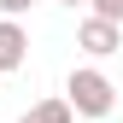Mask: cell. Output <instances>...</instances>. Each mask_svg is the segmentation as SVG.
Listing matches in <instances>:
<instances>
[{"label":"cell","instance_id":"cell-1","mask_svg":"<svg viewBox=\"0 0 123 123\" xmlns=\"http://www.w3.org/2000/svg\"><path fill=\"white\" fill-rule=\"evenodd\" d=\"M65 100L76 105V117H111L117 88H111V76H105V70L76 65V70H70V82H65Z\"/></svg>","mask_w":123,"mask_h":123},{"label":"cell","instance_id":"cell-6","mask_svg":"<svg viewBox=\"0 0 123 123\" xmlns=\"http://www.w3.org/2000/svg\"><path fill=\"white\" fill-rule=\"evenodd\" d=\"M29 6H35V0H0V18H24Z\"/></svg>","mask_w":123,"mask_h":123},{"label":"cell","instance_id":"cell-2","mask_svg":"<svg viewBox=\"0 0 123 123\" xmlns=\"http://www.w3.org/2000/svg\"><path fill=\"white\" fill-rule=\"evenodd\" d=\"M76 47H82L88 59H111V53L123 47V24H105V18H94V12H88L82 29H76Z\"/></svg>","mask_w":123,"mask_h":123},{"label":"cell","instance_id":"cell-4","mask_svg":"<svg viewBox=\"0 0 123 123\" xmlns=\"http://www.w3.org/2000/svg\"><path fill=\"white\" fill-rule=\"evenodd\" d=\"M70 117H76V105H70V100H35L18 123H70Z\"/></svg>","mask_w":123,"mask_h":123},{"label":"cell","instance_id":"cell-5","mask_svg":"<svg viewBox=\"0 0 123 123\" xmlns=\"http://www.w3.org/2000/svg\"><path fill=\"white\" fill-rule=\"evenodd\" d=\"M94 6V18H105V24H123V0H88Z\"/></svg>","mask_w":123,"mask_h":123},{"label":"cell","instance_id":"cell-7","mask_svg":"<svg viewBox=\"0 0 123 123\" xmlns=\"http://www.w3.org/2000/svg\"><path fill=\"white\" fill-rule=\"evenodd\" d=\"M59 6H88V0H59Z\"/></svg>","mask_w":123,"mask_h":123},{"label":"cell","instance_id":"cell-3","mask_svg":"<svg viewBox=\"0 0 123 123\" xmlns=\"http://www.w3.org/2000/svg\"><path fill=\"white\" fill-rule=\"evenodd\" d=\"M24 59H29V29L18 18H0V76H6V70H24Z\"/></svg>","mask_w":123,"mask_h":123}]
</instances>
